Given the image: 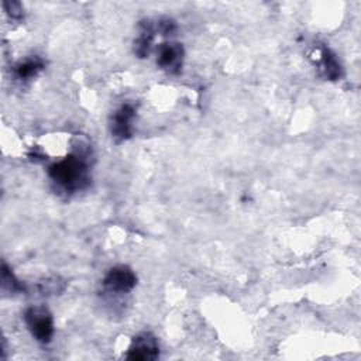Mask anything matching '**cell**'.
Returning a JSON list of instances; mask_svg holds the SVG:
<instances>
[{
    "instance_id": "1",
    "label": "cell",
    "mask_w": 361,
    "mask_h": 361,
    "mask_svg": "<svg viewBox=\"0 0 361 361\" xmlns=\"http://www.w3.org/2000/svg\"><path fill=\"white\" fill-rule=\"evenodd\" d=\"M49 178L66 190H76L87 183L86 162L78 155H68L52 164L48 169Z\"/></svg>"
},
{
    "instance_id": "2",
    "label": "cell",
    "mask_w": 361,
    "mask_h": 361,
    "mask_svg": "<svg viewBox=\"0 0 361 361\" xmlns=\"http://www.w3.org/2000/svg\"><path fill=\"white\" fill-rule=\"evenodd\" d=\"M24 320L31 334L39 343H48L54 334V319L44 306H31L24 313Z\"/></svg>"
},
{
    "instance_id": "3",
    "label": "cell",
    "mask_w": 361,
    "mask_h": 361,
    "mask_svg": "<svg viewBox=\"0 0 361 361\" xmlns=\"http://www.w3.org/2000/svg\"><path fill=\"white\" fill-rule=\"evenodd\" d=\"M158 355L159 344L157 337L149 331H142L131 340L126 358L131 361H152L157 360Z\"/></svg>"
},
{
    "instance_id": "4",
    "label": "cell",
    "mask_w": 361,
    "mask_h": 361,
    "mask_svg": "<svg viewBox=\"0 0 361 361\" xmlns=\"http://www.w3.org/2000/svg\"><path fill=\"white\" fill-rule=\"evenodd\" d=\"M135 283L137 276L127 265L113 267L103 279V285L106 286V289L116 293H127L135 286Z\"/></svg>"
},
{
    "instance_id": "5",
    "label": "cell",
    "mask_w": 361,
    "mask_h": 361,
    "mask_svg": "<svg viewBox=\"0 0 361 361\" xmlns=\"http://www.w3.org/2000/svg\"><path fill=\"white\" fill-rule=\"evenodd\" d=\"M135 116L134 106L130 103L121 104L114 114L111 116L110 121V131L116 141H126L133 134V118Z\"/></svg>"
},
{
    "instance_id": "6",
    "label": "cell",
    "mask_w": 361,
    "mask_h": 361,
    "mask_svg": "<svg viewBox=\"0 0 361 361\" xmlns=\"http://www.w3.org/2000/svg\"><path fill=\"white\" fill-rule=\"evenodd\" d=\"M182 59L183 48L178 42H165L158 49L157 63L171 73H178L180 71Z\"/></svg>"
},
{
    "instance_id": "7",
    "label": "cell",
    "mask_w": 361,
    "mask_h": 361,
    "mask_svg": "<svg viewBox=\"0 0 361 361\" xmlns=\"http://www.w3.org/2000/svg\"><path fill=\"white\" fill-rule=\"evenodd\" d=\"M152 39H154V28L147 21V23L141 24V32H140L138 38L134 42V52L140 58H144L145 55H148L149 47L152 44Z\"/></svg>"
},
{
    "instance_id": "8",
    "label": "cell",
    "mask_w": 361,
    "mask_h": 361,
    "mask_svg": "<svg viewBox=\"0 0 361 361\" xmlns=\"http://www.w3.org/2000/svg\"><path fill=\"white\" fill-rule=\"evenodd\" d=\"M42 68H44V62L39 58L34 56V58H27V59L18 62L14 66V72H16L17 78L28 79V78L35 76Z\"/></svg>"
},
{
    "instance_id": "9",
    "label": "cell",
    "mask_w": 361,
    "mask_h": 361,
    "mask_svg": "<svg viewBox=\"0 0 361 361\" xmlns=\"http://www.w3.org/2000/svg\"><path fill=\"white\" fill-rule=\"evenodd\" d=\"M322 66L327 79L337 80L341 76V66L338 61L336 59L334 54L326 48L322 49Z\"/></svg>"
},
{
    "instance_id": "10",
    "label": "cell",
    "mask_w": 361,
    "mask_h": 361,
    "mask_svg": "<svg viewBox=\"0 0 361 361\" xmlns=\"http://www.w3.org/2000/svg\"><path fill=\"white\" fill-rule=\"evenodd\" d=\"M1 282H3V288H7L11 292L24 290V286L16 279V276L13 275V272L8 269L6 264H3V268H1Z\"/></svg>"
},
{
    "instance_id": "11",
    "label": "cell",
    "mask_w": 361,
    "mask_h": 361,
    "mask_svg": "<svg viewBox=\"0 0 361 361\" xmlns=\"http://www.w3.org/2000/svg\"><path fill=\"white\" fill-rule=\"evenodd\" d=\"M4 10L11 18H21L23 17V6L18 1H4L3 3Z\"/></svg>"
}]
</instances>
